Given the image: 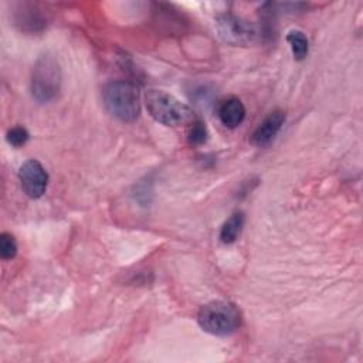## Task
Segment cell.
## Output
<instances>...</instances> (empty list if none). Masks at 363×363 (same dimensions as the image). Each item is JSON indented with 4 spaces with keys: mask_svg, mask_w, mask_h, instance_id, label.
I'll return each instance as SVG.
<instances>
[{
    "mask_svg": "<svg viewBox=\"0 0 363 363\" xmlns=\"http://www.w3.org/2000/svg\"><path fill=\"white\" fill-rule=\"evenodd\" d=\"M106 111L122 122H133L140 113L138 88L128 81H113L102 91Z\"/></svg>",
    "mask_w": 363,
    "mask_h": 363,
    "instance_id": "277c9868",
    "label": "cell"
},
{
    "mask_svg": "<svg viewBox=\"0 0 363 363\" xmlns=\"http://www.w3.org/2000/svg\"><path fill=\"white\" fill-rule=\"evenodd\" d=\"M218 118L221 123L227 128L240 126L245 118L244 104L235 96H230L221 101V104L218 105Z\"/></svg>",
    "mask_w": 363,
    "mask_h": 363,
    "instance_id": "ba28073f",
    "label": "cell"
},
{
    "mask_svg": "<svg viewBox=\"0 0 363 363\" xmlns=\"http://www.w3.org/2000/svg\"><path fill=\"white\" fill-rule=\"evenodd\" d=\"M28 138H30V135H28L27 129L23 126H14V128L9 129V132L6 133L7 142L14 147H20V146L26 145Z\"/></svg>",
    "mask_w": 363,
    "mask_h": 363,
    "instance_id": "5bb4252c",
    "label": "cell"
},
{
    "mask_svg": "<svg viewBox=\"0 0 363 363\" xmlns=\"http://www.w3.org/2000/svg\"><path fill=\"white\" fill-rule=\"evenodd\" d=\"M242 225H244V214L241 211L234 213L223 224V227L220 230V240H221V242H224V244L234 242L238 238V235H240V233L242 230Z\"/></svg>",
    "mask_w": 363,
    "mask_h": 363,
    "instance_id": "9c48e42d",
    "label": "cell"
},
{
    "mask_svg": "<svg viewBox=\"0 0 363 363\" xmlns=\"http://www.w3.org/2000/svg\"><path fill=\"white\" fill-rule=\"evenodd\" d=\"M18 179L23 191L30 199H40L48 186V173L43 164L34 159L24 162L18 169Z\"/></svg>",
    "mask_w": 363,
    "mask_h": 363,
    "instance_id": "8992f818",
    "label": "cell"
},
{
    "mask_svg": "<svg viewBox=\"0 0 363 363\" xmlns=\"http://www.w3.org/2000/svg\"><path fill=\"white\" fill-rule=\"evenodd\" d=\"M145 104L150 116L164 126L177 128L196 121L194 112L172 94L162 89H149Z\"/></svg>",
    "mask_w": 363,
    "mask_h": 363,
    "instance_id": "6da1fadb",
    "label": "cell"
},
{
    "mask_svg": "<svg viewBox=\"0 0 363 363\" xmlns=\"http://www.w3.org/2000/svg\"><path fill=\"white\" fill-rule=\"evenodd\" d=\"M286 41L291 47V51H292V55H294L295 60L301 61L308 55L309 41L301 30H291L286 34Z\"/></svg>",
    "mask_w": 363,
    "mask_h": 363,
    "instance_id": "8fae6325",
    "label": "cell"
},
{
    "mask_svg": "<svg viewBox=\"0 0 363 363\" xmlns=\"http://www.w3.org/2000/svg\"><path fill=\"white\" fill-rule=\"evenodd\" d=\"M17 254V242L14 237L9 233H1L0 235V257L3 259H11Z\"/></svg>",
    "mask_w": 363,
    "mask_h": 363,
    "instance_id": "4fadbf2b",
    "label": "cell"
},
{
    "mask_svg": "<svg viewBox=\"0 0 363 363\" xmlns=\"http://www.w3.org/2000/svg\"><path fill=\"white\" fill-rule=\"evenodd\" d=\"M197 323L210 335L230 336L241 326V313L231 302L211 301L200 308Z\"/></svg>",
    "mask_w": 363,
    "mask_h": 363,
    "instance_id": "7a4b0ae2",
    "label": "cell"
},
{
    "mask_svg": "<svg viewBox=\"0 0 363 363\" xmlns=\"http://www.w3.org/2000/svg\"><path fill=\"white\" fill-rule=\"evenodd\" d=\"M16 21L18 26H21V30L28 31H38L44 27L45 23L43 16L33 7H23V10L17 13Z\"/></svg>",
    "mask_w": 363,
    "mask_h": 363,
    "instance_id": "30bf717a",
    "label": "cell"
},
{
    "mask_svg": "<svg viewBox=\"0 0 363 363\" xmlns=\"http://www.w3.org/2000/svg\"><path fill=\"white\" fill-rule=\"evenodd\" d=\"M285 122V113L282 111H274L268 113L264 121L257 126V129L251 135V143L257 147H264L269 145L274 138L281 130Z\"/></svg>",
    "mask_w": 363,
    "mask_h": 363,
    "instance_id": "52a82bcc",
    "label": "cell"
},
{
    "mask_svg": "<svg viewBox=\"0 0 363 363\" xmlns=\"http://www.w3.org/2000/svg\"><path fill=\"white\" fill-rule=\"evenodd\" d=\"M216 27L220 37L233 45H250L261 35V30L254 23L234 14L218 16L216 20Z\"/></svg>",
    "mask_w": 363,
    "mask_h": 363,
    "instance_id": "5b68a950",
    "label": "cell"
},
{
    "mask_svg": "<svg viewBox=\"0 0 363 363\" xmlns=\"http://www.w3.org/2000/svg\"><path fill=\"white\" fill-rule=\"evenodd\" d=\"M207 136H208L207 128H206V125L201 121L196 119L194 122H191L189 125L187 140H189L190 145H196V146L197 145H203L207 140Z\"/></svg>",
    "mask_w": 363,
    "mask_h": 363,
    "instance_id": "7c38bea8",
    "label": "cell"
},
{
    "mask_svg": "<svg viewBox=\"0 0 363 363\" xmlns=\"http://www.w3.org/2000/svg\"><path fill=\"white\" fill-rule=\"evenodd\" d=\"M61 89V68L54 54L45 51L38 55L31 72V94L35 101H54Z\"/></svg>",
    "mask_w": 363,
    "mask_h": 363,
    "instance_id": "3957f363",
    "label": "cell"
}]
</instances>
